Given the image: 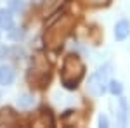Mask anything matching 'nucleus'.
<instances>
[{
  "mask_svg": "<svg viewBox=\"0 0 130 128\" xmlns=\"http://www.w3.org/2000/svg\"><path fill=\"white\" fill-rule=\"evenodd\" d=\"M83 71H85V66L80 61L78 56H68L64 59V64H62V71H61V80H62V85L66 88H76L80 80L83 78Z\"/></svg>",
  "mask_w": 130,
  "mask_h": 128,
  "instance_id": "nucleus-1",
  "label": "nucleus"
},
{
  "mask_svg": "<svg viewBox=\"0 0 130 128\" xmlns=\"http://www.w3.org/2000/svg\"><path fill=\"white\" fill-rule=\"evenodd\" d=\"M108 68L104 69H99V71H95L92 76L89 78V90L90 94H94V95H101L104 88H106V83H108Z\"/></svg>",
  "mask_w": 130,
  "mask_h": 128,
  "instance_id": "nucleus-2",
  "label": "nucleus"
},
{
  "mask_svg": "<svg viewBox=\"0 0 130 128\" xmlns=\"http://www.w3.org/2000/svg\"><path fill=\"white\" fill-rule=\"evenodd\" d=\"M130 35V23L127 19H121L116 23V26H115V38L116 40H125L127 36Z\"/></svg>",
  "mask_w": 130,
  "mask_h": 128,
  "instance_id": "nucleus-3",
  "label": "nucleus"
},
{
  "mask_svg": "<svg viewBox=\"0 0 130 128\" xmlns=\"http://www.w3.org/2000/svg\"><path fill=\"white\" fill-rule=\"evenodd\" d=\"M0 28L4 30H12L14 28V16L10 10L0 9Z\"/></svg>",
  "mask_w": 130,
  "mask_h": 128,
  "instance_id": "nucleus-4",
  "label": "nucleus"
},
{
  "mask_svg": "<svg viewBox=\"0 0 130 128\" xmlns=\"http://www.w3.org/2000/svg\"><path fill=\"white\" fill-rule=\"evenodd\" d=\"M14 81V69L10 66H0V85H10Z\"/></svg>",
  "mask_w": 130,
  "mask_h": 128,
  "instance_id": "nucleus-5",
  "label": "nucleus"
},
{
  "mask_svg": "<svg viewBox=\"0 0 130 128\" xmlns=\"http://www.w3.org/2000/svg\"><path fill=\"white\" fill-rule=\"evenodd\" d=\"M33 97L31 95H28V94H24V95H21L19 100H18V104H19V107H31L33 106Z\"/></svg>",
  "mask_w": 130,
  "mask_h": 128,
  "instance_id": "nucleus-6",
  "label": "nucleus"
},
{
  "mask_svg": "<svg viewBox=\"0 0 130 128\" xmlns=\"http://www.w3.org/2000/svg\"><path fill=\"white\" fill-rule=\"evenodd\" d=\"M121 90H123V85L120 81H109V92L113 95H120Z\"/></svg>",
  "mask_w": 130,
  "mask_h": 128,
  "instance_id": "nucleus-7",
  "label": "nucleus"
},
{
  "mask_svg": "<svg viewBox=\"0 0 130 128\" xmlns=\"http://www.w3.org/2000/svg\"><path fill=\"white\" fill-rule=\"evenodd\" d=\"M9 7L12 10H23V7H24V4H23V0H10Z\"/></svg>",
  "mask_w": 130,
  "mask_h": 128,
  "instance_id": "nucleus-8",
  "label": "nucleus"
},
{
  "mask_svg": "<svg viewBox=\"0 0 130 128\" xmlns=\"http://www.w3.org/2000/svg\"><path fill=\"white\" fill-rule=\"evenodd\" d=\"M120 106H121V123L125 125V114H127V102H125V99H120Z\"/></svg>",
  "mask_w": 130,
  "mask_h": 128,
  "instance_id": "nucleus-9",
  "label": "nucleus"
},
{
  "mask_svg": "<svg viewBox=\"0 0 130 128\" xmlns=\"http://www.w3.org/2000/svg\"><path fill=\"white\" fill-rule=\"evenodd\" d=\"M87 4H90V5H101V4H106L108 0H85Z\"/></svg>",
  "mask_w": 130,
  "mask_h": 128,
  "instance_id": "nucleus-10",
  "label": "nucleus"
},
{
  "mask_svg": "<svg viewBox=\"0 0 130 128\" xmlns=\"http://www.w3.org/2000/svg\"><path fill=\"white\" fill-rule=\"evenodd\" d=\"M99 125L106 128V126H108V118H106V116H101V118H99Z\"/></svg>",
  "mask_w": 130,
  "mask_h": 128,
  "instance_id": "nucleus-11",
  "label": "nucleus"
},
{
  "mask_svg": "<svg viewBox=\"0 0 130 128\" xmlns=\"http://www.w3.org/2000/svg\"><path fill=\"white\" fill-rule=\"evenodd\" d=\"M4 56H5V47H4V45H0V59H2Z\"/></svg>",
  "mask_w": 130,
  "mask_h": 128,
  "instance_id": "nucleus-12",
  "label": "nucleus"
}]
</instances>
